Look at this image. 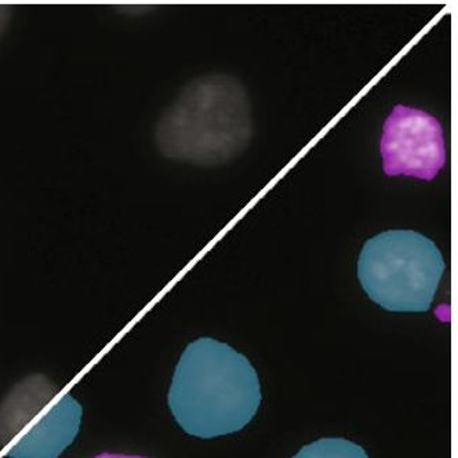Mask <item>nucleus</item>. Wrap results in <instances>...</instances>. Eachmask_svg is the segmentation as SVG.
Wrapping results in <instances>:
<instances>
[{
	"label": "nucleus",
	"instance_id": "obj_1",
	"mask_svg": "<svg viewBox=\"0 0 458 458\" xmlns=\"http://www.w3.org/2000/svg\"><path fill=\"white\" fill-rule=\"evenodd\" d=\"M261 399L250 360L228 344L208 337L185 348L169 391L178 424L203 439L241 431L256 416Z\"/></svg>",
	"mask_w": 458,
	"mask_h": 458
},
{
	"label": "nucleus",
	"instance_id": "obj_2",
	"mask_svg": "<svg viewBox=\"0 0 458 458\" xmlns=\"http://www.w3.org/2000/svg\"><path fill=\"white\" fill-rule=\"evenodd\" d=\"M250 108L238 81L208 76L188 86L157 124L163 155L193 165L233 159L250 137Z\"/></svg>",
	"mask_w": 458,
	"mask_h": 458
},
{
	"label": "nucleus",
	"instance_id": "obj_3",
	"mask_svg": "<svg viewBox=\"0 0 458 458\" xmlns=\"http://www.w3.org/2000/svg\"><path fill=\"white\" fill-rule=\"evenodd\" d=\"M445 272L437 244L414 231L395 229L369 239L358 276L371 301L392 312H427Z\"/></svg>",
	"mask_w": 458,
	"mask_h": 458
},
{
	"label": "nucleus",
	"instance_id": "obj_4",
	"mask_svg": "<svg viewBox=\"0 0 458 458\" xmlns=\"http://www.w3.org/2000/svg\"><path fill=\"white\" fill-rule=\"evenodd\" d=\"M81 407L43 376L15 386L0 406V444L12 458H57L79 428Z\"/></svg>",
	"mask_w": 458,
	"mask_h": 458
},
{
	"label": "nucleus",
	"instance_id": "obj_5",
	"mask_svg": "<svg viewBox=\"0 0 458 458\" xmlns=\"http://www.w3.org/2000/svg\"><path fill=\"white\" fill-rule=\"evenodd\" d=\"M386 175H411L431 182L446 162L444 129L428 112L411 106L392 109L381 136Z\"/></svg>",
	"mask_w": 458,
	"mask_h": 458
},
{
	"label": "nucleus",
	"instance_id": "obj_6",
	"mask_svg": "<svg viewBox=\"0 0 458 458\" xmlns=\"http://www.w3.org/2000/svg\"><path fill=\"white\" fill-rule=\"evenodd\" d=\"M293 458H369L362 446L343 437H323L302 447Z\"/></svg>",
	"mask_w": 458,
	"mask_h": 458
},
{
	"label": "nucleus",
	"instance_id": "obj_7",
	"mask_svg": "<svg viewBox=\"0 0 458 458\" xmlns=\"http://www.w3.org/2000/svg\"><path fill=\"white\" fill-rule=\"evenodd\" d=\"M13 9L10 6L0 4V39L6 34L7 27L12 21Z\"/></svg>",
	"mask_w": 458,
	"mask_h": 458
},
{
	"label": "nucleus",
	"instance_id": "obj_8",
	"mask_svg": "<svg viewBox=\"0 0 458 458\" xmlns=\"http://www.w3.org/2000/svg\"><path fill=\"white\" fill-rule=\"evenodd\" d=\"M96 458H145V457H140V455L111 454V453H103V454L97 455Z\"/></svg>",
	"mask_w": 458,
	"mask_h": 458
}]
</instances>
